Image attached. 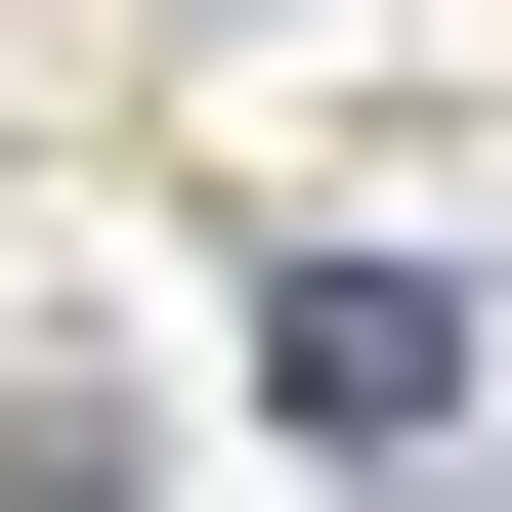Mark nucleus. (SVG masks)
Returning a JSON list of instances; mask_svg holds the SVG:
<instances>
[{"label": "nucleus", "mask_w": 512, "mask_h": 512, "mask_svg": "<svg viewBox=\"0 0 512 512\" xmlns=\"http://www.w3.org/2000/svg\"><path fill=\"white\" fill-rule=\"evenodd\" d=\"M256 384H299V427H427V384H470V299H427V256H299V299H256Z\"/></svg>", "instance_id": "f257e3e1"}]
</instances>
